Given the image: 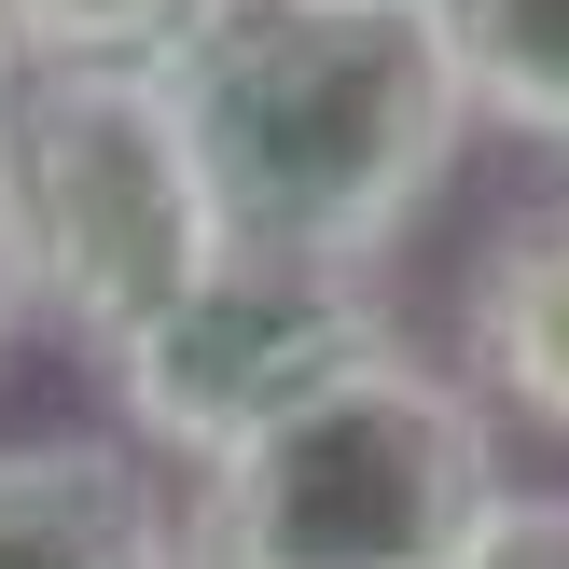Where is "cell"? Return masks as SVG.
I'll use <instances>...</instances> for the list:
<instances>
[{"mask_svg": "<svg viewBox=\"0 0 569 569\" xmlns=\"http://www.w3.org/2000/svg\"><path fill=\"white\" fill-rule=\"evenodd\" d=\"M153 83L209 167L222 250L320 278H376L472 153L459 70L417 0H209Z\"/></svg>", "mask_w": 569, "mask_h": 569, "instance_id": "6da1fadb", "label": "cell"}, {"mask_svg": "<svg viewBox=\"0 0 569 569\" xmlns=\"http://www.w3.org/2000/svg\"><path fill=\"white\" fill-rule=\"evenodd\" d=\"M500 487V417L431 348H389L222 472H194L181 569H459Z\"/></svg>", "mask_w": 569, "mask_h": 569, "instance_id": "7a4b0ae2", "label": "cell"}, {"mask_svg": "<svg viewBox=\"0 0 569 569\" xmlns=\"http://www.w3.org/2000/svg\"><path fill=\"white\" fill-rule=\"evenodd\" d=\"M0 222H14L28 306L83 361H111L222 264L209 167L153 70H28L0 111Z\"/></svg>", "mask_w": 569, "mask_h": 569, "instance_id": "3957f363", "label": "cell"}, {"mask_svg": "<svg viewBox=\"0 0 569 569\" xmlns=\"http://www.w3.org/2000/svg\"><path fill=\"white\" fill-rule=\"evenodd\" d=\"M403 348L376 278H320V264H278V250H222L167 320H139L126 348L98 361L111 417L153 472H222L237 445H264L278 417H306L333 376Z\"/></svg>", "mask_w": 569, "mask_h": 569, "instance_id": "277c9868", "label": "cell"}, {"mask_svg": "<svg viewBox=\"0 0 569 569\" xmlns=\"http://www.w3.org/2000/svg\"><path fill=\"white\" fill-rule=\"evenodd\" d=\"M0 569H181V487L126 431L0 445Z\"/></svg>", "mask_w": 569, "mask_h": 569, "instance_id": "5b68a950", "label": "cell"}, {"mask_svg": "<svg viewBox=\"0 0 569 569\" xmlns=\"http://www.w3.org/2000/svg\"><path fill=\"white\" fill-rule=\"evenodd\" d=\"M445 376L487 417L569 445V181L487 222V250H472V278H459V361H445Z\"/></svg>", "mask_w": 569, "mask_h": 569, "instance_id": "8992f818", "label": "cell"}, {"mask_svg": "<svg viewBox=\"0 0 569 569\" xmlns=\"http://www.w3.org/2000/svg\"><path fill=\"white\" fill-rule=\"evenodd\" d=\"M431 42L459 70L472 139H528L569 167V0H431Z\"/></svg>", "mask_w": 569, "mask_h": 569, "instance_id": "52a82bcc", "label": "cell"}, {"mask_svg": "<svg viewBox=\"0 0 569 569\" xmlns=\"http://www.w3.org/2000/svg\"><path fill=\"white\" fill-rule=\"evenodd\" d=\"M209 0H0L28 70H167V42Z\"/></svg>", "mask_w": 569, "mask_h": 569, "instance_id": "ba28073f", "label": "cell"}, {"mask_svg": "<svg viewBox=\"0 0 569 569\" xmlns=\"http://www.w3.org/2000/svg\"><path fill=\"white\" fill-rule=\"evenodd\" d=\"M459 569H569V487H500V515L459 542Z\"/></svg>", "mask_w": 569, "mask_h": 569, "instance_id": "9c48e42d", "label": "cell"}, {"mask_svg": "<svg viewBox=\"0 0 569 569\" xmlns=\"http://www.w3.org/2000/svg\"><path fill=\"white\" fill-rule=\"evenodd\" d=\"M28 320H42V306H28V264H14V222H0V348H14Z\"/></svg>", "mask_w": 569, "mask_h": 569, "instance_id": "30bf717a", "label": "cell"}, {"mask_svg": "<svg viewBox=\"0 0 569 569\" xmlns=\"http://www.w3.org/2000/svg\"><path fill=\"white\" fill-rule=\"evenodd\" d=\"M14 83H28V56H14V28H0V111H14Z\"/></svg>", "mask_w": 569, "mask_h": 569, "instance_id": "8fae6325", "label": "cell"}, {"mask_svg": "<svg viewBox=\"0 0 569 569\" xmlns=\"http://www.w3.org/2000/svg\"><path fill=\"white\" fill-rule=\"evenodd\" d=\"M417 14H431V0H417Z\"/></svg>", "mask_w": 569, "mask_h": 569, "instance_id": "7c38bea8", "label": "cell"}]
</instances>
